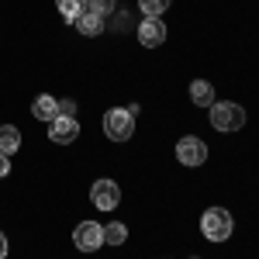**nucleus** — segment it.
Here are the masks:
<instances>
[{"label": "nucleus", "mask_w": 259, "mask_h": 259, "mask_svg": "<svg viewBox=\"0 0 259 259\" xmlns=\"http://www.w3.org/2000/svg\"><path fill=\"white\" fill-rule=\"evenodd\" d=\"M242 124H245L242 104H235V100H214V104H211V128H214V132L232 135V132H239Z\"/></svg>", "instance_id": "obj_1"}, {"label": "nucleus", "mask_w": 259, "mask_h": 259, "mask_svg": "<svg viewBox=\"0 0 259 259\" xmlns=\"http://www.w3.org/2000/svg\"><path fill=\"white\" fill-rule=\"evenodd\" d=\"M232 228H235V221H232V214L225 207H207L200 214V232H204L207 242H228L232 239Z\"/></svg>", "instance_id": "obj_2"}, {"label": "nucleus", "mask_w": 259, "mask_h": 259, "mask_svg": "<svg viewBox=\"0 0 259 259\" xmlns=\"http://www.w3.org/2000/svg\"><path fill=\"white\" fill-rule=\"evenodd\" d=\"M132 132H135V114L128 107H111L104 114V135L111 142H128Z\"/></svg>", "instance_id": "obj_3"}, {"label": "nucleus", "mask_w": 259, "mask_h": 259, "mask_svg": "<svg viewBox=\"0 0 259 259\" xmlns=\"http://www.w3.org/2000/svg\"><path fill=\"white\" fill-rule=\"evenodd\" d=\"M90 200H94L97 211H114L121 204V187L114 180H97V183L90 187Z\"/></svg>", "instance_id": "obj_4"}, {"label": "nucleus", "mask_w": 259, "mask_h": 259, "mask_svg": "<svg viewBox=\"0 0 259 259\" xmlns=\"http://www.w3.org/2000/svg\"><path fill=\"white\" fill-rule=\"evenodd\" d=\"M73 242H76L80 252H97L100 245H104V225H97V221H83V225H76Z\"/></svg>", "instance_id": "obj_5"}, {"label": "nucleus", "mask_w": 259, "mask_h": 259, "mask_svg": "<svg viewBox=\"0 0 259 259\" xmlns=\"http://www.w3.org/2000/svg\"><path fill=\"white\" fill-rule=\"evenodd\" d=\"M177 159L183 166H204L207 162V145L200 139H194V135H187V139L177 142Z\"/></svg>", "instance_id": "obj_6"}, {"label": "nucleus", "mask_w": 259, "mask_h": 259, "mask_svg": "<svg viewBox=\"0 0 259 259\" xmlns=\"http://www.w3.org/2000/svg\"><path fill=\"white\" fill-rule=\"evenodd\" d=\"M76 135H80V121L76 118H56L49 121V139L56 142V145H73L76 142Z\"/></svg>", "instance_id": "obj_7"}, {"label": "nucleus", "mask_w": 259, "mask_h": 259, "mask_svg": "<svg viewBox=\"0 0 259 259\" xmlns=\"http://www.w3.org/2000/svg\"><path fill=\"white\" fill-rule=\"evenodd\" d=\"M139 41L145 45V49L162 45V41H166V24H162V21H156V18L139 21Z\"/></svg>", "instance_id": "obj_8"}, {"label": "nucleus", "mask_w": 259, "mask_h": 259, "mask_svg": "<svg viewBox=\"0 0 259 259\" xmlns=\"http://www.w3.org/2000/svg\"><path fill=\"white\" fill-rule=\"evenodd\" d=\"M31 114L38 121H56L59 118V100L52 97V94H38L35 104H31Z\"/></svg>", "instance_id": "obj_9"}, {"label": "nucleus", "mask_w": 259, "mask_h": 259, "mask_svg": "<svg viewBox=\"0 0 259 259\" xmlns=\"http://www.w3.org/2000/svg\"><path fill=\"white\" fill-rule=\"evenodd\" d=\"M21 149V132L14 124H0V152L4 156H14Z\"/></svg>", "instance_id": "obj_10"}, {"label": "nucleus", "mask_w": 259, "mask_h": 259, "mask_svg": "<svg viewBox=\"0 0 259 259\" xmlns=\"http://www.w3.org/2000/svg\"><path fill=\"white\" fill-rule=\"evenodd\" d=\"M190 100H194L197 107H211V104H214V87L207 80H194L190 83Z\"/></svg>", "instance_id": "obj_11"}, {"label": "nucleus", "mask_w": 259, "mask_h": 259, "mask_svg": "<svg viewBox=\"0 0 259 259\" xmlns=\"http://www.w3.org/2000/svg\"><path fill=\"white\" fill-rule=\"evenodd\" d=\"M56 7H59L62 21H69V24H76L83 11H87V0H56Z\"/></svg>", "instance_id": "obj_12"}, {"label": "nucleus", "mask_w": 259, "mask_h": 259, "mask_svg": "<svg viewBox=\"0 0 259 259\" xmlns=\"http://www.w3.org/2000/svg\"><path fill=\"white\" fill-rule=\"evenodd\" d=\"M76 28H80L83 35H90V38H94V35H100V31H104V18L90 14V11H83L80 18H76Z\"/></svg>", "instance_id": "obj_13"}, {"label": "nucleus", "mask_w": 259, "mask_h": 259, "mask_svg": "<svg viewBox=\"0 0 259 259\" xmlns=\"http://www.w3.org/2000/svg\"><path fill=\"white\" fill-rule=\"evenodd\" d=\"M124 239H128V228H124L121 221H111V225H104V245H121Z\"/></svg>", "instance_id": "obj_14"}, {"label": "nucleus", "mask_w": 259, "mask_h": 259, "mask_svg": "<svg viewBox=\"0 0 259 259\" xmlns=\"http://www.w3.org/2000/svg\"><path fill=\"white\" fill-rule=\"evenodd\" d=\"M169 4H173V0H139V11L145 18H159V14H166Z\"/></svg>", "instance_id": "obj_15"}, {"label": "nucleus", "mask_w": 259, "mask_h": 259, "mask_svg": "<svg viewBox=\"0 0 259 259\" xmlns=\"http://www.w3.org/2000/svg\"><path fill=\"white\" fill-rule=\"evenodd\" d=\"M87 11H90V14H97V18H111V14H114V0H87Z\"/></svg>", "instance_id": "obj_16"}, {"label": "nucleus", "mask_w": 259, "mask_h": 259, "mask_svg": "<svg viewBox=\"0 0 259 259\" xmlns=\"http://www.w3.org/2000/svg\"><path fill=\"white\" fill-rule=\"evenodd\" d=\"M59 114L62 118H76V100H59Z\"/></svg>", "instance_id": "obj_17"}, {"label": "nucleus", "mask_w": 259, "mask_h": 259, "mask_svg": "<svg viewBox=\"0 0 259 259\" xmlns=\"http://www.w3.org/2000/svg\"><path fill=\"white\" fill-rule=\"evenodd\" d=\"M7 173H11V156L0 152V177H7Z\"/></svg>", "instance_id": "obj_18"}, {"label": "nucleus", "mask_w": 259, "mask_h": 259, "mask_svg": "<svg viewBox=\"0 0 259 259\" xmlns=\"http://www.w3.org/2000/svg\"><path fill=\"white\" fill-rule=\"evenodd\" d=\"M7 256V239H4V232H0V259Z\"/></svg>", "instance_id": "obj_19"}]
</instances>
